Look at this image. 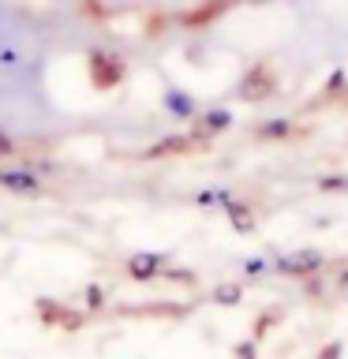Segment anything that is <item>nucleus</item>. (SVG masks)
<instances>
[{"instance_id":"6ab92c4d","label":"nucleus","mask_w":348,"mask_h":359,"mask_svg":"<svg viewBox=\"0 0 348 359\" xmlns=\"http://www.w3.org/2000/svg\"><path fill=\"white\" fill-rule=\"evenodd\" d=\"M337 355H341V341H333V344L326 348V352H322L319 359H337Z\"/></svg>"},{"instance_id":"1a4fd4ad","label":"nucleus","mask_w":348,"mask_h":359,"mask_svg":"<svg viewBox=\"0 0 348 359\" xmlns=\"http://www.w3.org/2000/svg\"><path fill=\"white\" fill-rule=\"evenodd\" d=\"M221 210H225V217H229V224H232L236 232H243V236H251V232H255V217H251V206H247V202L229 198Z\"/></svg>"},{"instance_id":"6e6552de","label":"nucleus","mask_w":348,"mask_h":359,"mask_svg":"<svg viewBox=\"0 0 348 359\" xmlns=\"http://www.w3.org/2000/svg\"><path fill=\"white\" fill-rule=\"evenodd\" d=\"M184 150H191V139L176 131V135H165L161 142L146 146V154H142V157H150V161H161V157H168V154H184Z\"/></svg>"},{"instance_id":"9b49d317","label":"nucleus","mask_w":348,"mask_h":359,"mask_svg":"<svg viewBox=\"0 0 348 359\" xmlns=\"http://www.w3.org/2000/svg\"><path fill=\"white\" fill-rule=\"evenodd\" d=\"M229 198H232V191L221 187V184H218V187H202L199 195H195V206H202V210H221Z\"/></svg>"},{"instance_id":"aec40b11","label":"nucleus","mask_w":348,"mask_h":359,"mask_svg":"<svg viewBox=\"0 0 348 359\" xmlns=\"http://www.w3.org/2000/svg\"><path fill=\"white\" fill-rule=\"evenodd\" d=\"M341 285H348V269H344V273H341Z\"/></svg>"},{"instance_id":"423d86ee","label":"nucleus","mask_w":348,"mask_h":359,"mask_svg":"<svg viewBox=\"0 0 348 359\" xmlns=\"http://www.w3.org/2000/svg\"><path fill=\"white\" fill-rule=\"evenodd\" d=\"M236 90L243 94V101H262V97L274 94V75L258 64V67H251V72L240 79V86H236Z\"/></svg>"},{"instance_id":"a211bd4d","label":"nucleus","mask_w":348,"mask_h":359,"mask_svg":"<svg viewBox=\"0 0 348 359\" xmlns=\"http://www.w3.org/2000/svg\"><path fill=\"white\" fill-rule=\"evenodd\" d=\"M11 154H15V142H11V135L0 128V157H11Z\"/></svg>"},{"instance_id":"412c9836","label":"nucleus","mask_w":348,"mask_h":359,"mask_svg":"<svg viewBox=\"0 0 348 359\" xmlns=\"http://www.w3.org/2000/svg\"><path fill=\"white\" fill-rule=\"evenodd\" d=\"M0 232H4V224H0Z\"/></svg>"},{"instance_id":"ddd939ff","label":"nucleus","mask_w":348,"mask_h":359,"mask_svg":"<svg viewBox=\"0 0 348 359\" xmlns=\"http://www.w3.org/2000/svg\"><path fill=\"white\" fill-rule=\"evenodd\" d=\"M83 303H86L90 311H98L101 303H105V292H101V285H86V288H83Z\"/></svg>"},{"instance_id":"0eeeda50","label":"nucleus","mask_w":348,"mask_h":359,"mask_svg":"<svg viewBox=\"0 0 348 359\" xmlns=\"http://www.w3.org/2000/svg\"><path fill=\"white\" fill-rule=\"evenodd\" d=\"M229 128H232V112L221 109V105H213V109H206V112L199 116L195 139H213V135H221V131H229Z\"/></svg>"},{"instance_id":"dca6fc26","label":"nucleus","mask_w":348,"mask_h":359,"mask_svg":"<svg viewBox=\"0 0 348 359\" xmlns=\"http://www.w3.org/2000/svg\"><path fill=\"white\" fill-rule=\"evenodd\" d=\"M344 83H348V75H344V67H337V72L330 75V79H326V94H337V90H344Z\"/></svg>"},{"instance_id":"7ed1b4c3","label":"nucleus","mask_w":348,"mask_h":359,"mask_svg":"<svg viewBox=\"0 0 348 359\" xmlns=\"http://www.w3.org/2000/svg\"><path fill=\"white\" fill-rule=\"evenodd\" d=\"M165 262H168V255H161V251H139L128 258V277L131 280H154V277H161Z\"/></svg>"},{"instance_id":"9d476101","label":"nucleus","mask_w":348,"mask_h":359,"mask_svg":"<svg viewBox=\"0 0 348 359\" xmlns=\"http://www.w3.org/2000/svg\"><path fill=\"white\" fill-rule=\"evenodd\" d=\"M210 299L218 303V307H236V303L243 299V285L240 280H225V285H218L210 292Z\"/></svg>"},{"instance_id":"f03ea898","label":"nucleus","mask_w":348,"mask_h":359,"mask_svg":"<svg viewBox=\"0 0 348 359\" xmlns=\"http://www.w3.org/2000/svg\"><path fill=\"white\" fill-rule=\"evenodd\" d=\"M123 60L120 56H109V53H90V79H94L98 90H112L123 83Z\"/></svg>"},{"instance_id":"39448f33","label":"nucleus","mask_w":348,"mask_h":359,"mask_svg":"<svg viewBox=\"0 0 348 359\" xmlns=\"http://www.w3.org/2000/svg\"><path fill=\"white\" fill-rule=\"evenodd\" d=\"M0 187L11 195H41V180L30 168H0Z\"/></svg>"},{"instance_id":"2eb2a0df","label":"nucleus","mask_w":348,"mask_h":359,"mask_svg":"<svg viewBox=\"0 0 348 359\" xmlns=\"http://www.w3.org/2000/svg\"><path fill=\"white\" fill-rule=\"evenodd\" d=\"M266 269H269V258H247V262H243V273L247 277H262Z\"/></svg>"},{"instance_id":"f8f14e48","label":"nucleus","mask_w":348,"mask_h":359,"mask_svg":"<svg viewBox=\"0 0 348 359\" xmlns=\"http://www.w3.org/2000/svg\"><path fill=\"white\" fill-rule=\"evenodd\" d=\"M292 131H296V123H292L288 116H274V120H266L262 128H258V139H288Z\"/></svg>"},{"instance_id":"20e7f679","label":"nucleus","mask_w":348,"mask_h":359,"mask_svg":"<svg viewBox=\"0 0 348 359\" xmlns=\"http://www.w3.org/2000/svg\"><path fill=\"white\" fill-rule=\"evenodd\" d=\"M161 105H165L168 116H176V120H195V116H199V101L191 97L184 86H165Z\"/></svg>"},{"instance_id":"4468645a","label":"nucleus","mask_w":348,"mask_h":359,"mask_svg":"<svg viewBox=\"0 0 348 359\" xmlns=\"http://www.w3.org/2000/svg\"><path fill=\"white\" fill-rule=\"evenodd\" d=\"M319 191H348V176H319Z\"/></svg>"},{"instance_id":"f3484780","label":"nucleus","mask_w":348,"mask_h":359,"mask_svg":"<svg viewBox=\"0 0 348 359\" xmlns=\"http://www.w3.org/2000/svg\"><path fill=\"white\" fill-rule=\"evenodd\" d=\"M236 359H258V352H255V341L236 344Z\"/></svg>"},{"instance_id":"f257e3e1","label":"nucleus","mask_w":348,"mask_h":359,"mask_svg":"<svg viewBox=\"0 0 348 359\" xmlns=\"http://www.w3.org/2000/svg\"><path fill=\"white\" fill-rule=\"evenodd\" d=\"M322 266H326V255L314 251V247H303V251H288V255L274 258V269L285 273V277H307V273H314V269H322Z\"/></svg>"}]
</instances>
